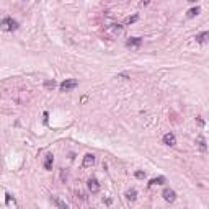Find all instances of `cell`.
Here are the masks:
<instances>
[{
	"mask_svg": "<svg viewBox=\"0 0 209 209\" xmlns=\"http://www.w3.org/2000/svg\"><path fill=\"white\" fill-rule=\"evenodd\" d=\"M2 30L3 31H17L18 30V21L11 17H5L2 20Z\"/></svg>",
	"mask_w": 209,
	"mask_h": 209,
	"instance_id": "6da1fadb",
	"label": "cell"
},
{
	"mask_svg": "<svg viewBox=\"0 0 209 209\" xmlns=\"http://www.w3.org/2000/svg\"><path fill=\"white\" fill-rule=\"evenodd\" d=\"M79 85V82L75 79H67V80H64V82L61 83V90L62 92H69V90H72V88H75Z\"/></svg>",
	"mask_w": 209,
	"mask_h": 209,
	"instance_id": "7a4b0ae2",
	"label": "cell"
},
{
	"mask_svg": "<svg viewBox=\"0 0 209 209\" xmlns=\"http://www.w3.org/2000/svg\"><path fill=\"white\" fill-rule=\"evenodd\" d=\"M87 188H88V191H90L92 195H96V193L100 191V183H98V180L90 178V180L87 182Z\"/></svg>",
	"mask_w": 209,
	"mask_h": 209,
	"instance_id": "3957f363",
	"label": "cell"
},
{
	"mask_svg": "<svg viewBox=\"0 0 209 209\" xmlns=\"http://www.w3.org/2000/svg\"><path fill=\"white\" fill-rule=\"evenodd\" d=\"M162 196L167 203H175V199H176V193L172 190V188H165L163 193H162Z\"/></svg>",
	"mask_w": 209,
	"mask_h": 209,
	"instance_id": "277c9868",
	"label": "cell"
},
{
	"mask_svg": "<svg viewBox=\"0 0 209 209\" xmlns=\"http://www.w3.org/2000/svg\"><path fill=\"white\" fill-rule=\"evenodd\" d=\"M140 44H142V39L140 38H129L126 41V47H129V49H139Z\"/></svg>",
	"mask_w": 209,
	"mask_h": 209,
	"instance_id": "5b68a950",
	"label": "cell"
},
{
	"mask_svg": "<svg viewBox=\"0 0 209 209\" xmlns=\"http://www.w3.org/2000/svg\"><path fill=\"white\" fill-rule=\"evenodd\" d=\"M163 144H165V146H170V147L175 146V144H176V137H175L173 132H167V134L163 136Z\"/></svg>",
	"mask_w": 209,
	"mask_h": 209,
	"instance_id": "8992f818",
	"label": "cell"
},
{
	"mask_svg": "<svg viewBox=\"0 0 209 209\" xmlns=\"http://www.w3.org/2000/svg\"><path fill=\"white\" fill-rule=\"evenodd\" d=\"M93 163H95V155H93V154H87L85 157H83V162H82V167H83V168L92 167Z\"/></svg>",
	"mask_w": 209,
	"mask_h": 209,
	"instance_id": "52a82bcc",
	"label": "cell"
},
{
	"mask_svg": "<svg viewBox=\"0 0 209 209\" xmlns=\"http://www.w3.org/2000/svg\"><path fill=\"white\" fill-rule=\"evenodd\" d=\"M195 39H196V43H199V44H204L209 39V31H203V33H198L195 36Z\"/></svg>",
	"mask_w": 209,
	"mask_h": 209,
	"instance_id": "ba28073f",
	"label": "cell"
},
{
	"mask_svg": "<svg viewBox=\"0 0 209 209\" xmlns=\"http://www.w3.org/2000/svg\"><path fill=\"white\" fill-rule=\"evenodd\" d=\"M52 163H54V157H52V154H47L46 157H44V168L46 170H52Z\"/></svg>",
	"mask_w": 209,
	"mask_h": 209,
	"instance_id": "9c48e42d",
	"label": "cell"
},
{
	"mask_svg": "<svg viewBox=\"0 0 209 209\" xmlns=\"http://www.w3.org/2000/svg\"><path fill=\"white\" fill-rule=\"evenodd\" d=\"M51 203L54 204V206H57V207H62V209H67V207H69V206H67V203H66V201L59 199L57 196H52V198H51Z\"/></svg>",
	"mask_w": 209,
	"mask_h": 209,
	"instance_id": "30bf717a",
	"label": "cell"
},
{
	"mask_svg": "<svg viewBox=\"0 0 209 209\" xmlns=\"http://www.w3.org/2000/svg\"><path fill=\"white\" fill-rule=\"evenodd\" d=\"M167 180H165V176H157V178H152L150 182H149V188H152V186H155V185H163Z\"/></svg>",
	"mask_w": 209,
	"mask_h": 209,
	"instance_id": "8fae6325",
	"label": "cell"
},
{
	"mask_svg": "<svg viewBox=\"0 0 209 209\" xmlns=\"http://www.w3.org/2000/svg\"><path fill=\"white\" fill-rule=\"evenodd\" d=\"M196 144H198V147H199V150L201 152H204V150H206V140H204V137H203V136H198V137H196Z\"/></svg>",
	"mask_w": 209,
	"mask_h": 209,
	"instance_id": "7c38bea8",
	"label": "cell"
},
{
	"mask_svg": "<svg viewBox=\"0 0 209 209\" xmlns=\"http://www.w3.org/2000/svg\"><path fill=\"white\" fill-rule=\"evenodd\" d=\"M56 87H57L56 80H46V82H44V88H46V90H54Z\"/></svg>",
	"mask_w": 209,
	"mask_h": 209,
	"instance_id": "4fadbf2b",
	"label": "cell"
},
{
	"mask_svg": "<svg viewBox=\"0 0 209 209\" xmlns=\"http://www.w3.org/2000/svg\"><path fill=\"white\" fill-rule=\"evenodd\" d=\"M199 7H195V8H190V10H188V13H186V17L188 18H195L196 17V15H199Z\"/></svg>",
	"mask_w": 209,
	"mask_h": 209,
	"instance_id": "5bb4252c",
	"label": "cell"
},
{
	"mask_svg": "<svg viewBox=\"0 0 209 209\" xmlns=\"http://www.w3.org/2000/svg\"><path fill=\"white\" fill-rule=\"evenodd\" d=\"M126 198L129 199V201H136V198H137V191H136V190L126 191Z\"/></svg>",
	"mask_w": 209,
	"mask_h": 209,
	"instance_id": "9a60e30c",
	"label": "cell"
},
{
	"mask_svg": "<svg viewBox=\"0 0 209 209\" xmlns=\"http://www.w3.org/2000/svg\"><path fill=\"white\" fill-rule=\"evenodd\" d=\"M137 20H139V15H132V17H127L124 23H126V25H132V23H136Z\"/></svg>",
	"mask_w": 209,
	"mask_h": 209,
	"instance_id": "2e32d148",
	"label": "cell"
},
{
	"mask_svg": "<svg viewBox=\"0 0 209 209\" xmlns=\"http://www.w3.org/2000/svg\"><path fill=\"white\" fill-rule=\"evenodd\" d=\"M114 28H113V33L114 34H121L123 33V26L121 25H113Z\"/></svg>",
	"mask_w": 209,
	"mask_h": 209,
	"instance_id": "e0dca14e",
	"label": "cell"
},
{
	"mask_svg": "<svg viewBox=\"0 0 209 209\" xmlns=\"http://www.w3.org/2000/svg\"><path fill=\"white\" fill-rule=\"evenodd\" d=\"M136 178H139V180H142V178H146V173H144V172L142 170H137V172H136Z\"/></svg>",
	"mask_w": 209,
	"mask_h": 209,
	"instance_id": "ac0fdd59",
	"label": "cell"
},
{
	"mask_svg": "<svg viewBox=\"0 0 209 209\" xmlns=\"http://www.w3.org/2000/svg\"><path fill=\"white\" fill-rule=\"evenodd\" d=\"M61 180H62V183L67 182V172L66 170H61Z\"/></svg>",
	"mask_w": 209,
	"mask_h": 209,
	"instance_id": "d6986e66",
	"label": "cell"
},
{
	"mask_svg": "<svg viewBox=\"0 0 209 209\" xmlns=\"http://www.w3.org/2000/svg\"><path fill=\"white\" fill-rule=\"evenodd\" d=\"M149 2H150V0H140V7H146V5H149Z\"/></svg>",
	"mask_w": 209,
	"mask_h": 209,
	"instance_id": "ffe728a7",
	"label": "cell"
},
{
	"mask_svg": "<svg viewBox=\"0 0 209 209\" xmlns=\"http://www.w3.org/2000/svg\"><path fill=\"white\" fill-rule=\"evenodd\" d=\"M196 121H198V124H199V126H204V121H203V119H201V118H198V119H196Z\"/></svg>",
	"mask_w": 209,
	"mask_h": 209,
	"instance_id": "44dd1931",
	"label": "cell"
},
{
	"mask_svg": "<svg viewBox=\"0 0 209 209\" xmlns=\"http://www.w3.org/2000/svg\"><path fill=\"white\" fill-rule=\"evenodd\" d=\"M188 2H191V3H195V2H196V0H188Z\"/></svg>",
	"mask_w": 209,
	"mask_h": 209,
	"instance_id": "7402d4cb",
	"label": "cell"
}]
</instances>
